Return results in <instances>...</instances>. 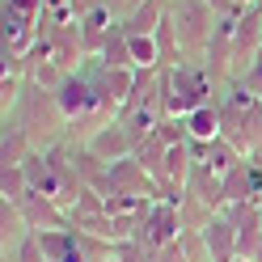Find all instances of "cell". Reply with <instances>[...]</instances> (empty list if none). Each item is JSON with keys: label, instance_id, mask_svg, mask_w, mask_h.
<instances>
[{"label": "cell", "instance_id": "6da1fadb", "mask_svg": "<svg viewBox=\"0 0 262 262\" xmlns=\"http://www.w3.org/2000/svg\"><path fill=\"white\" fill-rule=\"evenodd\" d=\"M9 123H17L26 136H30V144H34L38 152H47V148H55V144H63L68 140V119H63V110H59V102H55V93L51 89H38V85H30L26 80V89H21V97H17V106H13V114H9Z\"/></svg>", "mask_w": 262, "mask_h": 262}, {"label": "cell", "instance_id": "7a4b0ae2", "mask_svg": "<svg viewBox=\"0 0 262 262\" xmlns=\"http://www.w3.org/2000/svg\"><path fill=\"white\" fill-rule=\"evenodd\" d=\"M220 85L211 80V72L203 63H178V68H165V85H161V106H165L169 119H186L199 106L216 102Z\"/></svg>", "mask_w": 262, "mask_h": 262}, {"label": "cell", "instance_id": "3957f363", "mask_svg": "<svg viewBox=\"0 0 262 262\" xmlns=\"http://www.w3.org/2000/svg\"><path fill=\"white\" fill-rule=\"evenodd\" d=\"M169 21L178 30V42H182L186 63H203L211 34H216L220 13L207 5V0H169Z\"/></svg>", "mask_w": 262, "mask_h": 262}, {"label": "cell", "instance_id": "277c9868", "mask_svg": "<svg viewBox=\"0 0 262 262\" xmlns=\"http://www.w3.org/2000/svg\"><path fill=\"white\" fill-rule=\"evenodd\" d=\"M182 233H186V228H182V211H178V203H169V199H152V207L144 211V224H140L136 241L152 254V250H165V245H173Z\"/></svg>", "mask_w": 262, "mask_h": 262}, {"label": "cell", "instance_id": "5b68a950", "mask_svg": "<svg viewBox=\"0 0 262 262\" xmlns=\"http://www.w3.org/2000/svg\"><path fill=\"white\" fill-rule=\"evenodd\" d=\"M80 144H85V148H89L97 161L114 165V161H123V157L136 152V144H140V140L127 131V123H123V119H110V123H102L97 131H89V136L80 140Z\"/></svg>", "mask_w": 262, "mask_h": 262}, {"label": "cell", "instance_id": "8992f818", "mask_svg": "<svg viewBox=\"0 0 262 262\" xmlns=\"http://www.w3.org/2000/svg\"><path fill=\"white\" fill-rule=\"evenodd\" d=\"M228 203H262V157H245L224 173V207Z\"/></svg>", "mask_w": 262, "mask_h": 262}, {"label": "cell", "instance_id": "52a82bcc", "mask_svg": "<svg viewBox=\"0 0 262 262\" xmlns=\"http://www.w3.org/2000/svg\"><path fill=\"white\" fill-rule=\"evenodd\" d=\"M199 233H203V245H207L211 262H233L237 258V220L228 216V207L216 211L207 220V228H199Z\"/></svg>", "mask_w": 262, "mask_h": 262}, {"label": "cell", "instance_id": "ba28073f", "mask_svg": "<svg viewBox=\"0 0 262 262\" xmlns=\"http://www.w3.org/2000/svg\"><path fill=\"white\" fill-rule=\"evenodd\" d=\"M186 194L199 199L203 207H211V211H224V173H216L211 165H194L190 182H186Z\"/></svg>", "mask_w": 262, "mask_h": 262}, {"label": "cell", "instance_id": "9c48e42d", "mask_svg": "<svg viewBox=\"0 0 262 262\" xmlns=\"http://www.w3.org/2000/svg\"><path fill=\"white\" fill-rule=\"evenodd\" d=\"M165 17H169V0H144L123 17V30L127 34H157Z\"/></svg>", "mask_w": 262, "mask_h": 262}, {"label": "cell", "instance_id": "30bf717a", "mask_svg": "<svg viewBox=\"0 0 262 262\" xmlns=\"http://www.w3.org/2000/svg\"><path fill=\"white\" fill-rule=\"evenodd\" d=\"M34 152V144H30V136L17 127V123H9L5 119V136H0V161L5 165H26V157Z\"/></svg>", "mask_w": 262, "mask_h": 262}, {"label": "cell", "instance_id": "8fae6325", "mask_svg": "<svg viewBox=\"0 0 262 262\" xmlns=\"http://www.w3.org/2000/svg\"><path fill=\"white\" fill-rule=\"evenodd\" d=\"M97 59H102L106 68H136V63H131V42H127L123 21L106 34V42H102V51H97Z\"/></svg>", "mask_w": 262, "mask_h": 262}, {"label": "cell", "instance_id": "7c38bea8", "mask_svg": "<svg viewBox=\"0 0 262 262\" xmlns=\"http://www.w3.org/2000/svg\"><path fill=\"white\" fill-rule=\"evenodd\" d=\"M186 127H190V140H220V106L216 102H207L199 106L194 114H186Z\"/></svg>", "mask_w": 262, "mask_h": 262}, {"label": "cell", "instance_id": "4fadbf2b", "mask_svg": "<svg viewBox=\"0 0 262 262\" xmlns=\"http://www.w3.org/2000/svg\"><path fill=\"white\" fill-rule=\"evenodd\" d=\"M5 262H47V254H42V241H38V233L30 228V233L13 245V250L5 254Z\"/></svg>", "mask_w": 262, "mask_h": 262}, {"label": "cell", "instance_id": "5bb4252c", "mask_svg": "<svg viewBox=\"0 0 262 262\" xmlns=\"http://www.w3.org/2000/svg\"><path fill=\"white\" fill-rule=\"evenodd\" d=\"M148 262H190V258H186V250H182V241H173V245H165V250H152Z\"/></svg>", "mask_w": 262, "mask_h": 262}, {"label": "cell", "instance_id": "9a60e30c", "mask_svg": "<svg viewBox=\"0 0 262 262\" xmlns=\"http://www.w3.org/2000/svg\"><path fill=\"white\" fill-rule=\"evenodd\" d=\"M106 0H68V9H72V17H85V13H93V9H102Z\"/></svg>", "mask_w": 262, "mask_h": 262}, {"label": "cell", "instance_id": "2e32d148", "mask_svg": "<svg viewBox=\"0 0 262 262\" xmlns=\"http://www.w3.org/2000/svg\"><path fill=\"white\" fill-rule=\"evenodd\" d=\"M207 5L216 9L220 17H237V13H241V5H237V0H207Z\"/></svg>", "mask_w": 262, "mask_h": 262}, {"label": "cell", "instance_id": "e0dca14e", "mask_svg": "<svg viewBox=\"0 0 262 262\" xmlns=\"http://www.w3.org/2000/svg\"><path fill=\"white\" fill-rule=\"evenodd\" d=\"M106 9H110V13H114V17H119V21H123V17H127V13H131V9H136V0H106Z\"/></svg>", "mask_w": 262, "mask_h": 262}, {"label": "cell", "instance_id": "ac0fdd59", "mask_svg": "<svg viewBox=\"0 0 262 262\" xmlns=\"http://www.w3.org/2000/svg\"><path fill=\"white\" fill-rule=\"evenodd\" d=\"M258 152H262V110H258Z\"/></svg>", "mask_w": 262, "mask_h": 262}, {"label": "cell", "instance_id": "d6986e66", "mask_svg": "<svg viewBox=\"0 0 262 262\" xmlns=\"http://www.w3.org/2000/svg\"><path fill=\"white\" fill-rule=\"evenodd\" d=\"M233 262H250V258H233Z\"/></svg>", "mask_w": 262, "mask_h": 262}, {"label": "cell", "instance_id": "ffe728a7", "mask_svg": "<svg viewBox=\"0 0 262 262\" xmlns=\"http://www.w3.org/2000/svg\"><path fill=\"white\" fill-rule=\"evenodd\" d=\"M258 157H262V152H258Z\"/></svg>", "mask_w": 262, "mask_h": 262}]
</instances>
